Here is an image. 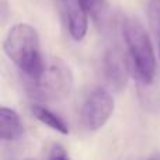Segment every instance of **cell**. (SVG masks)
Here are the masks:
<instances>
[{
	"instance_id": "cell-6",
	"label": "cell",
	"mask_w": 160,
	"mask_h": 160,
	"mask_svg": "<svg viewBox=\"0 0 160 160\" xmlns=\"http://www.w3.org/2000/svg\"><path fill=\"white\" fill-rule=\"evenodd\" d=\"M129 73V66L122 55V52L117 48H111L104 56V76L108 84L117 90L125 87Z\"/></svg>"
},
{
	"instance_id": "cell-8",
	"label": "cell",
	"mask_w": 160,
	"mask_h": 160,
	"mask_svg": "<svg viewBox=\"0 0 160 160\" xmlns=\"http://www.w3.org/2000/svg\"><path fill=\"white\" fill-rule=\"evenodd\" d=\"M32 114L38 121L48 125V127L52 128V129L58 131V132L63 133V135L69 133V125L65 122L63 118H61L58 114L51 111L49 108L44 107V105H41V104H35V105H32Z\"/></svg>"
},
{
	"instance_id": "cell-2",
	"label": "cell",
	"mask_w": 160,
	"mask_h": 160,
	"mask_svg": "<svg viewBox=\"0 0 160 160\" xmlns=\"http://www.w3.org/2000/svg\"><path fill=\"white\" fill-rule=\"evenodd\" d=\"M73 87V75L70 68L59 58L44 61L39 76L28 82V91L35 100L53 102L66 98Z\"/></svg>"
},
{
	"instance_id": "cell-9",
	"label": "cell",
	"mask_w": 160,
	"mask_h": 160,
	"mask_svg": "<svg viewBox=\"0 0 160 160\" xmlns=\"http://www.w3.org/2000/svg\"><path fill=\"white\" fill-rule=\"evenodd\" d=\"M79 2L87 16L91 17L96 24H104L108 17L107 0H79Z\"/></svg>"
},
{
	"instance_id": "cell-10",
	"label": "cell",
	"mask_w": 160,
	"mask_h": 160,
	"mask_svg": "<svg viewBox=\"0 0 160 160\" xmlns=\"http://www.w3.org/2000/svg\"><path fill=\"white\" fill-rule=\"evenodd\" d=\"M148 17L152 30L156 35L160 32V0H149L148 3Z\"/></svg>"
},
{
	"instance_id": "cell-13",
	"label": "cell",
	"mask_w": 160,
	"mask_h": 160,
	"mask_svg": "<svg viewBox=\"0 0 160 160\" xmlns=\"http://www.w3.org/2000/svg\"><path fill=\"white\" fill-rule=\"evenodd\" d=\"M158 35H159V48H160V32L158 34Z\"/></svg>"
},
{
	"instance_id": "cell-4",
	"label": "cell",
	"mask_w": 160,
	"mask_h": 160,
	"mask_svg": "<svg viewBox=\"0 0 160 160\" xmlns=\"http://www.w3.org/2000/svg\"><path fill=\"white\" fill-rule=\"evenodd\" d=\"M114 98L110 91L97 87L87 94L80 111V119L86 129L97 131L110 119L114 112Z\"/></svg>"
},
{
	"instance_id": "cell-14",
	"label": "cell",
	"mask_w": 160,
	"mask_h": 160,
	"mask_svg": "<svg viewBox=\"0 0 160 160\" xmlns=\"http://www.w3.org/2000/svg\"><path fill=\"white\" fill-rule=\"evenodd\" d=\"M24 160H34V159H24Z\"/></svg>"
},
{
	"instance_id": "cell-5",
	"label": "cell",
	"mask_w": 160,
	"mask_h": 160,
	"mask_svg": "<svg viewBox=\"0 0 160 160\" xmlns=\"http://www.w3.org/2000/svg\"><path fill=\"white\" fill-rule=\"evenodd\" d=\"M59 13L75 41H82L86 37L88 25V16L79 0H56Z\"/></svg>"
},
{
	"instance_id": "cell-11",
	"label": "cell",
	"mask_w": 160,
	"mask_h": 160,
	"mask_svg": "<svg viewBox=\"0 0 160 160\" xmlns=\"http://www.w3.org/2000/svg\"><path fill=\"white\" fill-rule=\"evenodd\" d=\"M47 160H72V159H70V156L68 155V152L65 150V148L62 145L55 143L51 148Z\"/></svg>"
},
{
	"instance_id": "cell-12",
	"label": "cell",
	"mask_w": 160,
	"mask_h": 160,
	"mask_svg": "<svg viewBox=\"0 0 160 160\" xmlns=\"http://www.w3.org/2000/svg\"><path fill=\"white\" fill-rule=\"evenodd\" d=\"M146 160H160V156L159 155H153L152 158H149V159H146Z\"/></svg>"
},
{
	"instance_id": "cell-7",
	"label": "cell",
	"mask_w": 160,
	"mask_h": 160,
	"mask_svg": "<svg viewBox=\"0 0 160 160\" xmlns=\"http://www.w3.org/2000/svg\"><path fill=\"white\" fill-rule=\"evenodd\" d=\"M22 135V125L18 114L7 107L0 108V136L3 141H17Z\"/></svg>"
},
{
	"instance_id": "cell-3",
	"label": "cell",
	"mask_w": 160,
	"mask_h": 160,
	"mask_svg": "<svg viewBox=\"0 0 160 160\" xmlns=\"http://www.w3.org/2000/svg\"><path fill=\"white\" fill-rule=\"evenodd\" d=\"M122 31L131 55L133 73L143 84H150L156 75V58L149 35L133 18L125 20Z\"/></svg>"
},
{
	"instance_id": "cell-1",
	"label": "cell",
	"mask_w": 160,
	"mask_h": 160,
	"mask_svg": "<svg viewBox=\"0 0 160 160\" xmlns=\"http://www.w3.org/2000/svg\"><path fill=\"white\" fill-rule=\"evenodd\" d=\"M3 48L6 55L24 73L28 82L38 78L44 66V59L41 56L39 37L35 28L28 24L11 27L4 38Z\"/></svg>"
}]
</instances>
